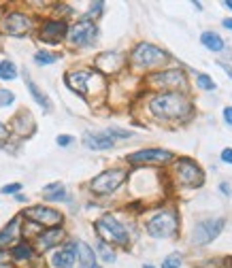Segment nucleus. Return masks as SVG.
<instances>
[{
  "mask_svg": "<svg viewBox=\"0 0 232 268\" xmlns=\"http://www.w3.org/2000/svg\"><path fill=\"white\" fill-rule=\"evenodd\" d=\"M147 109L158 119H179L190 113L192 104L181 92H162V94H154L149 98Z\"/></svg>",
  "mask_w": 232,
  "mask_h": 268,
  "instance_id": "nucleus-1",
  "label": "nucleus"
},
{
  "mask_svg": "<svg viewBox=\"0 0 232 268\" xmlns=\"http://www.w3.org/2000/svg\"><path fill=\"white\" fill-rule=\"evenodd\" d=\"M96 232H98V236H100V241H104V243H115V245L126 247L130 241L128 228L111 213H104L102 217L96 221Z\"/></svg>",
  "mask_w": 232,
  "mask_h": 268,
  "instance_id": "nucleus-2",
  "label": "nucleus"
},
{
  "mask_svg": "<svg viewBox=\"0 0 232 268\" xmlns=\"http://www.w3.org/2000/svg\"><path fill=\"white\" fill-rule=\"evenodd\" d=\"M164 62H166V54L152 43H138L130 54V64H132V68H136V71L158 68Z\"/></svg>",
  "mask_w": 232,
  "mask_h": 268,
  "instance_id": "nucleus-3",
  "label": "nucleus"
},
{
  "mask_svg": "<svg viewBox=\"0 0 232 268\" xmlns=\"http://www.w3.org/2000/svg\"><path fill=\"white\" fill-rule=\"evenodd\" d=\"M126 177H128V172L124 168H109V171L98 174L96 179H92L90 190L98 196H109L119 190V185L126 181Z\"/></svg>",
  "mask_w": 232,
  "mask_h": 268,
  "instance_id": "nucleus-4",
  "label": "nucleus"
},
{
  "mask_svg": "<svg viewBox=\"0 0 232 268\" xmlns=\"http://www.w3.org/2000/svg\"><path fill=\"white\" fill-rule=\"evenodd\" d=\"M177 226L179 219L175 211H160L154 217H149L145 228H147V234L154 238H168L177 232Z\"/></svg>",
  "mask_w": 232,
  "mask_h": 268,
  "instance_id": "nucleus-5",
  "label": "nucleus"
},
{
  "mask_svg": "<svg viewBox=\"0 0 232 268\" xmlns=\"http://www.w3.org/2000/svg\"><path fill=\"white\" fill-rule=\"evenodd\" d=\"M98 38V26L90 19H81L68 28V40L77 47H90Z\"/></svg>",
  "mask_w": 232,
  "mask_h": 268,
  "instance_id": "nucleus-6",
  "label": "nucleus"
},
{
  "mask_svg": "<svg viewBox=\"0 0 232 268\" xmlns=\"http://www.w3.org/2000/svg\"><path fill=\"white\" fill-rule=\"evenodd\" d=\"M152 87H162V90H185L188 87V79H185L183 71L179 68H171V71H160L154 73L152 77L147 79Z\"/></svg>",
  "mask_w": 232,
  "mask_h": 268,
  "instance_id": "nucleus-7",
  "label": "nucleus"
},
{
  "mask_svg": "<svg viewBox=\"0 0 232 268\" xmlns=\"http://www.w3.org/2000/svg\"><path fill=\"white\" fill-rule=\"evenodd\" d=\"M226 226V219L224 217H215V219H202L196 224L194 228V243L196 245H209L211 241H215V238L222 234Z\"/></svg>",
  "mask_w": 232,
  "mask_h": 268,
  "instance_id": "nucleus-8",
  "label": "nucleus"
},
{
  "mask_svg": "<svg viewBox=\"0 0 232 268\" xmlns=\"http://www.w3.org/2000/svg\"><path fill=\"white\" fill-rule=\"evenodd\" d=\"M126 160H128V164H135V166H143V164H168V162L175 160V153H173V151H166V149H141V151L130 153Z\"/></svg>",
  "mask_w": 232,
  "mask_h": 268,
  "instance_id": "nucleus-9",
  "label": "nucleus"
},
{
  "mask_svg": "<svg viewBox=\"0 0 232 268\" xmlns=\"http://www.w3.org/2000/svg\"><path fill=\"white\" fill-rule=\"evenodd\" d=\"M34 21L30 15L26 13H19V11H13V13L4 15L2 24H0V28H2L4 34H11V37H24V34H28L32 30Z\"/></svg>",
  "mask_w": 232,
  "mask_h": 268,
  "instance_id": "nucleus-10",
  "label": "nucleus"
},
{
  "mask_svg": "<svg viewBox=\"0 0 232 268\" xmlns=\"http://www.w3.org/2000/svg\"><path fill=\"white\" fill-rule=\"evenodd\" d=\"M26 217L34 221V224H39V226H47V228H58V226L62 224V213L60 211H56V209H51V207H43V205H37V207H30V209H26Z\"/></svg>",
  "mask_w": 232,
  "mask_h": 268,
  "instance_id": "nucleus-11",
  "label": "nucleus"
},
{
  "mask_svg": "<svg viewBox=\"0 0 232 268\" xmlns=\"http://www.w3.org/2000/svg\"><path fill=\"white\" fill-rule=\"evenodd\" d=\"M175 174L179 179V183L185 185V188H194V185L202 183V171L198 164H194L192 160H179L175 164Z\"/></svg>",
  "mask_w": 232,
  "mask_h": 268,
  "instance_id": "nucleus-12",
  "label": "nucleus"
},
{
  "mask_svg": "<svg viewBox=\"0 0 232 268\" xmlns=\"http://www.w3.org/2000/svg\"><path fill=\"white\" fill-rule=\"evenodd\" d=\"M66 34H68V26L64 19H47L40 26L39 38L47 45H60Z\"/></svg>",
  "mask_w": 232,
  "mask_h": 268,
  "instance_id": "nucleus-13",
  "label": "nucleus"
},
{
  "mask_svg": "<svg viewBox=\"0 0 232 268\" xmlns=\"http://www.w3.org/2000/svg\"><path fill=\"white\" fill-rule=\"evenodd\" d=\"M94 79H98V73L94 71H88V68H83V71H73L66 75V85L71 87L73 92H77L81 96H88L90 94V83Z\"/></svg>",
  "mask_w": 232,
  "mask_h": 268,
  "instance_id": "nucleus-14",
  "label": "nucleus"
},
{
  "mask_svg": "<svg viewBox=\"0 0 232 268\" xmlns=\"http://www.w3.org/2000/svg\"><path fill=\"white\" fill-rule=\"evenodd\" d=\"M94 66L100 75H115L124 66V56L117 54V51H107V54H100L96 57Z\"/></svg>",
  "mask_w": 232,
  "mask_h": 268,
  "instance_id": "nucleus-15",
  "label": "nucleus"
},
{
  "mask_svg": "<svg viewBox=\"0 0 232 268\" xmlns=\"http://www.w3.org/2000/svg\"><path fill=\"white\" fill-rule=\"evenodd\" d=\"M64 238H66V232L62 228H47L37 236V245H39L40 251H49V249L56 247V245H60Z\"/></svg>",
  "mask_w": 232,
  "mask_h": 268,
  "instance_id": "nucleus-16",
  "label": "nucleus"
},
{
  "mask_svg": "<svg viewBox=\"0 0 232 268\" xmlns=\"http://www.w3.org/2000/svg\"><path fill=\"white\" fill-rule=\"evenodd\" d=\"M83 145L92 151H107L115 147V141L107 136L104 132H85L83 134Z\"/></svg>",
  "mask_w": 232,
  "mask_h": 268,
  "instance_id": "nucleus-17",
  "label": "nucleus"
},
{
  "mask_svg": "<svg viewBox=\"0 0 232 268\" xmlns=\"http://www.w3.org/2000/svg\"><path fill=\"white\" fill-rule=\"evenodd\" d=\"M75 260H77V245L75 243H68L64 249L51 255V264L56 268H73Z\"/></svg>",
  "mask_w": 232,
  "mask_h": 268,
  "instance_id": "nucleus-18",
  "label": "nucleus"
},
{
  "mask_svg": "<svg viewBox=\"0 0 232 268\" xmlns=\"http://www.w3.org/2000/svg\"><path fill=\"white\" fill-rule=\"evenodd\" d=\"M75 245H77V258H79V262H81V268H100V266L96 264L94 249H92L88 243L77 241Z\"/></svg>",
  "mask_w": 232,
  "mask_h": 268,
  "instance_id": "nucleus-19",
  "label": "nucleus"
},
{
  "mask_svg": "<svg viewBox=\"0 0 232 268\" xmlns=\"http://www.w3.org/2000/svg\"><path fill=\"white\" fill-rule=\"evenodd\" d=\"M24 81H26V87H28V92H30V96L37 100L39 107H43V111H51V100L47 98V94L40 92V87L30 79V75L28 73H24Z\"/></svg>",
  "mask_w": 232,
  "mask_h": 268,
  "instance_id": "nucleus-20",
  "label": "nucleus"
},
{
  "mask_svg": "<svg viewBox=\"0 0 232 268\" xmlns=\"http://www.w3.org/2000/svg\"><path fill=\"white\" fill-rule=\"evenodd\" d=\"M19 224H21V219L19 217H13L2 230H0V249L7 247L9 243H13L15 238H17V234H19Z\"/></svg>",
  "mask_w": 232,
  "mask_h": 268,
  "instance_id": "nucleus-21",
  "label": "nucleus"
},
{
  "mask_svg": "<svg viewBox=\"0 0 232 268\" xmlns=\"http://www.w3.org/2000/svg\"><path fill=\"white\" fill-rule=\"evenodd\" d=\"M200 43L205 45L209 51H222V49L226 47V40L219 37L217 32H213V30L202 32V34H200Z\"/></svg>",
  "mask_w": 232,
  "mask_h": 268,
  "instance_id": "nucleus-22",
  "label": "nucleus"
},
{
  "mask_svg": "<svg viewBox=\"0 0 232 268\" xmlns=\"http://www.w3.org/2000/svg\"><path fill=\"white\" fill-rule=\"evenodd\" d=\"M13 126H15V132L21 134V136H28V134H32V130H34L32 115L26 113V111H21V113L13 119Z\"/></svg>",
  "mask_w": 232,
  "mask_h": 268,
  "instance_id": "nucleus-23",
  "label": "nucleus"
},
{
  "mask_svg": "<svg viewBox=\"0 0 232 268\" xmlns=\"http://www.w3.org/2000/svg\"><path fill=\"white\" fill-rule=\"evenodd\" d=\"M11 258H13L17 264H19V262H32V260H34V249H32V245H30V243H19V245H15V247L11 249Z\"/></svg>",
  "mask_w": 232,
  "mask_h": 268,
  "instance_id": "nucleus-24",
  "label": "nucleus"
},
{
  "mask_svg": "<svg viewBox=\"0 0 232 268\" xmlns=\"http://www.w3.org/2000/svg\"><path fill=\"white\" fill-rule=\"evenodd\" d=\"M94 253L100 255L102 262H107V264H113L115 258H117L113 249L109 247V243H104V241H98V243H96V251H94Z\"/></svg>",
  "mask_w": 232,
  "mask_h": 268,
  "instance_id": "nucleus-25",
  "label": "nucleus"
},
{
  "mask_svg": "<svg viewBox=\"0 0 232 268\" xmlns=\"http://www.w3.org/2000/svg\"><path fill=\"white\" fill-rule=\"evenodd\" d=\"M17 77V66L11 60H2L0 62V79L4 81H13Z\"/></svg>",
  "mask_w": 232,
  "mask_h": 268,
  "instance_id": "nucleus-26",
  "label": "nucleus"
},
{
  "mask_svg": "<svg viewBox=\"0 0 232 268\" xmlns=\"http://www.w3.org/2000/svg\"><path fill=\"white\" fill-rule=\"evenodd\" d=\"M58 54H54V51H37V54H34V62L39 64V66H49V64H56L58 62Z\"/></svg>",
  "mask_w": 232,
  "mask_h": 268,
  "instance_id": "nucleus-27",
  "label": "nucleus"
},
{
  "mask_svg": "<svg viewBox=\"0 0 232 268\" xmlns=\"http://www.w3.org/2000/svg\"><path fill=\"white\" fill-rule=\"evenodd\" d=\"M51 191H54V194H45V200H49V202H66L68 200V194L62 185L56 190H51Z\"/></svg>",
  "mask_w": 232,
  "mask_h": 268,
  "instance_id": "nucleus-28",
  "label": "nucleus"
},
{
  "mask_svg": "<svg viewBox=\"0 0 232 268\" xmlns=\"http://www.w3.org/2000/svg\"><path fill=\"white\" fill-rule=\"evenodd\" d=\"M196 83H198L200 90H207V92H213V90H215V81L209 77V75H205V73H198V77H196Z\"/></svg>",
  "mask_w": 232,
  "mask_h": 268,
  "instance_id": "nucleus-29",
  "label": "nucleus"
},
{
  "mask_svg": "<svg viewBox=\"0 0 232 268\" xmlns=\"http://www.w3.org/2000/svg\"><path fill=\"white\" fill-rule=\"evenodd\" d=\"M104 134H107V136H111L113 141H115V138H130V136H132L130 130H121V128H115V126L107 128V130H104Z\"/></svg>",
  "mask_w": 232,
  "mask_h": 268,
  "instance_id": "nucleus-30",
  "label": "nucleus"
},
{
  "mask_svg": "<svg viewBox=\"0 0 232 268\" xmlns=\"http://www.w3.org/2000/svg\"><path fill=\"white\" fill-rule=\"evenodd\" d=\"M162 268H181V255L179 253L166 255L164 262H162Z\"/></svg>",
  "mask_w": 232,
  "mask_h": 268,
  "instance_id": "nucleus-31",
  "label": "nucleus"
},
{
  "mask_svg": "<svg viewBox=\"0 0 232 268\" xmlns=\"http://www.w3.org/2000/svg\"><path fill=\"white\" fill-rule=\"evenodd\" d=\"M13 102H15L13 92H11V90H2V87H0V109L11 107V104H13Z\"/></svg>",
  "mask_w": 232,
  "mask_h": 268,
  "instance_id": "nucleus-32",
  "label": "nucleus"
},
{
  "mask_svg": "<svg viewBox=\"0 0 232 268\" xmlns=\"http://www.w3.org/2000/svg\"><path fill=\"white\" fill-rule=\"evenodd\" d=\"M102 9H104V2H94V4H92V9L85 13V19L92 21V17H98L102 13Z\"/></svg>",
  "mask_w": 232,
  "mask_h": 268,
  "instance_id": "nucleus-33",
  "label": "nucleus"
},
{
  "mask_svg": "<svg viewBox=\"0 0 232 268\" xmlns=\"http://www.w3.org/2000/svg\"><path fill=\"white\" fill-rule=\"evenodd\" d=\"M13 266V258H11L9 251H4V249H0V268H11Z\"/></svg>",
  "mask_w": 232,
  "mask_h": 268,
  "instance_id": "nucleus-34",
  "label": "nucleus"
},
{
  "mask_svg": "<svg viewBox=\"0 0 232 268\" xmlns=\"http://www.w3.org/2000/svg\"><path fill=\"white\" fill-rule=\"evenodd\" d=\"M56 143L60 145V147H68L71 143H75V138L71 136V134H60V136L56 138Z\"/></svg>",
  "mask_w": 232,
  "mask_h": 268,
  "instance_id": "nucleus-35",
  "label": "nucleus"
},
{
  "mask_svg": "<svg viewBox=\"0 0 232 268\" xmlns=\"http://www.w3.org/2000/svg\"><path fill=\"white\" fill-rule=\"evenodd\" d=\"M21 190V183H9L2 188V194H15V191Z\"/></svg>",
  "mask_w": 232,
  "mask_h": 268,
  "instance_id": "nucleus-36",
  "label": "nucleus"
},
{
  "mask_svg": "<svg viewBox=\"0 0 232 268\" xmlns=\"http://www.w3.org/2000/svg\"><path fill=\"white\" fill-rule=\"evenodd\" d=\"M222 162H226V164H232V149L230 147H226L222 151Z\"/></svg>",
  "mask_w": 232,
  "mask_h": 268,
  "instance_id": "nucleus-37",
  "label": "nucleus"
},
{
  "mask_svg": "<svg viewBox=\"0 0 232 268\" xmlns=\"http://www.w3.org/2000/svg\"><path fill=\"white\" fill-rule=\"evenodd\" d=\"M224 119H226V124L232 126V107H226L224 109Z\"/></svg>",
  "mask_w": 232,
  "mask_h": 268,
  "instance_id": "nucleus-38",
  "label": "nucleus"
},
{
  "mask_svg": "<svg viewBox=\"0 0 232 268\" xmlns=\"http://www.w3.org/2000/svg\"><path fill=\"white\" fill-rule=\"evenodd\" d=\"M219 190H222L224 196H232V188H230L228 183H222V185H219Z\"/></svg>",
  "mask_w": 232,
  "mask_h": 268,
  "instance_id": "nucleus-39",
  "label": "nucleus"
},
{
  "mask_svg": "<svg viewBox=\"0 0 232 268\" xmlns=\"http://www.w3.org/2000/svg\"><path fill=\"white\" fill-rule=\"evenodd\" d=\"M7 134H9V132H7V128L0 124V141H4V138H7Z\"/></svg>",
  "mask_w": 232,
  "mask_h": 268,
  "instance_id": "nucleus-40",
  "label": "nucleus"
},
{
  "mask_svg": "<svg viewBox=\"0 0 232 268\" xmlns=\"http://www.w3.org/2000/svg\"><path fill=\"white\" fill-rule=\"evenodd\" d=\"M222 24H224V28H228V30H232V19H230V17H228V19H224Z\"/></svg>",
  "mask_w": 232,
  "mask_h": 268,
  "instance_id": "nucleus-41",
  "label": "nucleus"
},
{
  "mask_svg": "<svg viewBox=\"0 0 232 268\" xmlns=\"http://www.w3.org/2000/svg\"><path fill=\"white\" fill-rule=\"evenodd\" d=\"M224 7H226V9H230V11H232V0H226V2H224Z\"/></svg>",
  "mask_w": 232,
  "mask_h": 268,
  "instance_id": "nucleus-42",
  "label": "nucleus"
},
{
  "mask_svg": "<svg viewBox=\"0 0 232 268\" xmlns=\"http://www.w3.org/2000/svg\"><path fill=\"white\" fill-rule=\"evenodd\" d=\"M230 77H232V75H230Z\"/></svg>",
  "mask_w": 232,
  "mask_h": 268,
  "instance_id": "nucleus-43",
  "label": "nucleus"
}]
</instances>
